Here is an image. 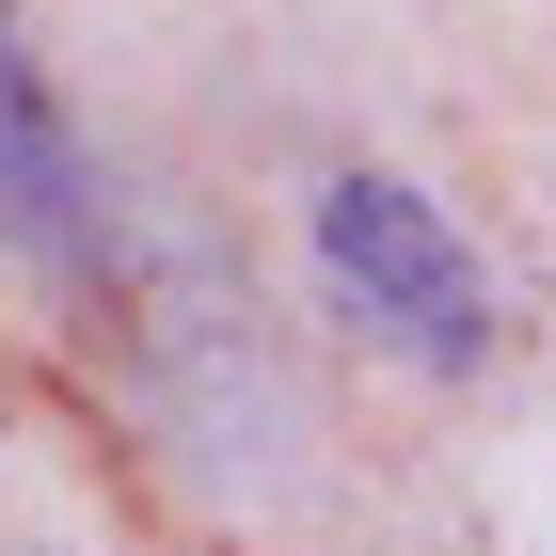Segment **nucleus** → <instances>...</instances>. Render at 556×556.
Returning <instances> with one entry per match:
<instances>
[{"label": "nucleus", "mask_w": 556, "mask_h": 556, "mask_svg": "<svg viewBox=\"0 0 556 556\" xmlns=\"http://www.w3.org/2000/svg\"><path fill=\"white\" fill-rule=\"evenodd\" d=\"M0 239L33 270H64V287H96L112 270V191H96V143L80 112L48 96L33 33H16V0H0Z\"/></svg>", "instance_id": "2"}, {"label": "nucleus", "mask_w": 556, "mask_h": 556, "mask_svg": "<svg viewBox=\"0 0 556 556\" xmlns=\"http://www.w3.org/2000/svg\"><path fill=\"white\" fill-rule=\"evenodd\" d=\"M318 270H334V302H350L382 350H414V366H445V382H477L493 334H509L477 239L429 207L414 175H334V191H318Z\"/></svg>", "instance_id": "1"}]
</instances>
